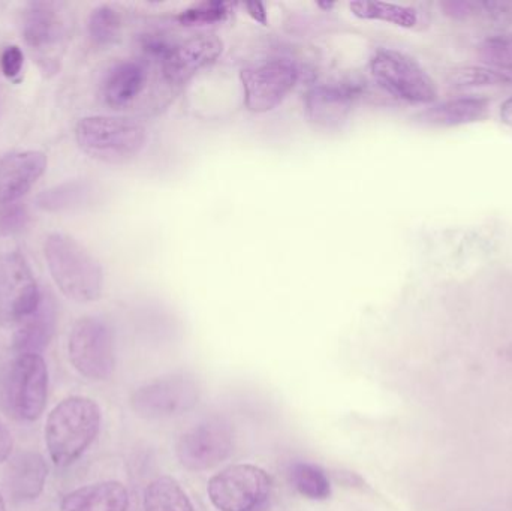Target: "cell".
<instances>
[{
  "label": "cell",
  "instance_id": "obj_30",
  "mask_svg": "<svg viewBox=\"0 0 512 511\" xmlns=\"http://www.w3.org/2000/svg\"><path fill=\"white\" fill-rule=\"evenodd\" d=\"M29 222V212L24 204H0V237H11L21 233Z\"/></svg>",
  "mask_w": 512,
  "mask_h": 511
},
{
  "label": "cell",
  "instance_id": "obj_24",
  "mask_svg": "<svg viewBox=\"0 0 512 511\" xmlns=\"http://www.w3.org/2000/svg\"><path fill=\"white\" fill-rule=\"evenodd\" d=\"M92 194V186L87 182H66L42 192L36 198L39 209L45 212H63L83 206Z\"/></svg>",
  "mask_w": 512,
  "mask_h": 511
},
{
  "label": "cell",
  "instance_id": "obj_32",
  "mask_svg": "<svg viewBox=\"0 0 512 511\" xmlns=\"http://www.w3.org/2000/svg\"><path fill=\"white\" fill-rule=\"evenodd\" d=\"M12 449H14V440L8 426L0 419V464L11 458Z\"/></svg>",
  "mask_w": 512,
  "mask_h": 511
},
{
  "label": "cell",
  "instance_id": "obj_29",
  "mask_svg": "<svg viewBox=\"0 0 512 511\" xmlns=\"http://www.w3.org/2000/svg\"><path fill=\"white\" fill-rule=\"evenodd\" d=\"M478 53L492 68L512 69V33L490 36L480 45Z\"/></svg>",
  "mask_w": 512,
  "mask_h": 511
},
{
  "label": "cell",
  "instance_id": "obj_16",
  "mask_svg": "<svg viewBox=\"0 0 512 511\" xmlns=\"http://www.w3.org/2000/svg\"><path fill=\"white\" fill-rule=\"evenodd\" d=\"M65 20L53 2H29L21 12V35L33 50L44 51L65 35Z\"/></svg>",
  "mask_w": 512,
  "mask_h": 511
},
{
  "label": "cell",
  "instance_id": "obj_9",
  "mask_svg": "<svg viewBox=\"0 0 512 511\" xmlns=\"http://www.w3.org/2000/svg\"><path fill=\"white\" fill-rule=\"evenodd\" d=\"M298 77V66L283 57L243 69L240 78L246 108L256 114L274 110L292 92Z\"/></svg>",
  "mask_w": 512,
  "mask_h": 511
},
{
  "label": "cell",
  "instance_id": "obj_17",
  "mask_svg": "<svg viewBox=\"0 0 512 511\" xmlns=\"http://www.w3.org/2000/svg\"><path fill=\"white\" fill-rule=\"evenodd\" d=\"M57 308L54 299L42 294L38 308L17 324L14 350L17 354H39L48 347L56 332Z\"/></svg>",
  "mask_w": 512,
  "mask_h": 511
},
{
  "label": "cell",
  "instance_id": "obj_14",
  "mask_svg": "<svg viewBox=\"0 0 512 511\" xmlns=\"http://www.w3.org/2000/svg\"><path fill=\"white\" fill-rule=\"evenodd\" d=\"M47 164V156L39 150L3 156L0 159V204L20 200L41 179Z\"/></svg>",
  "mask_w": 512,
  "mask_h": 511
},
{
  "label": "cell",
  "instance_id": "obj_35",
  "mask_svg": "<svg viewBox=\"0 0 512 511\" xmlns=\"http://www.w3.org/2000/svg\"><path fill=\"white\" fill-rule=\"evenodd\" d=\"M0 511H8L6 510L5 498H3L2 494H0Z\"/></svg>",
  "mask_w": 512,
  "mask_h": 511
},
{
  "label": "cell",
  "instance_id": "obj_2",
  "mask_svg": "<svg viewBox=\"0 0 512 511\" xmlns=\"http://www.w3.org/2000/svg\"><path fill=\"white\" fill-rule=\"evenodd\" d=\"M44 254L51 278L68 299L90 303L101 297V264L78 240L62 233L50 234L45 239Z\"/></svg>",
  "mask_w": 512,
  "mask_h": 511
},
{
  "label": "cell",
  "instance_id": "obj_20",
  "mask_svg": "<svg viewBox=\"0 0 512 511\" xmlns=\"http://www.w3.org/2000/svg\"><path fill=\"white\" fill-rule=\"evenodd\" d=\"M489 110V99L465 96V98L450 99V101L429 108L421 114V119L430 125L453 128V126L480 122L487 117Z\"/></svg>",
  "mask_w": 512,
  "mask_h": 511
},
{
  "label": "cell",
  "instance_id": "obj_3",
  "mask_svg": "<svg viewBox=\"0 0 512 511\" xmlns=\"http://www.w3.org/2000/svg\"><path fill=\"white\" fill-rule=\"evenodd\" d=\"M147 138V129L128 117H84L75 128L78 147L90 158L111 165L137 158L146 149Z\"/></svg>",
  "mask_w": 512,
  "mask_h": 511
},
{
  "label": "cell",
  "instance_id": "obj_27",
  "mask_svg": "<svg viewBox=\"0 0 512 511\" xmlns=\"http://www.w3.org/2000/svg\"><path fill=\"white\" fill-rule=\"evenodd\" d=\"M120 27L122 20L119 12L110 5H99L93 9L87 21L90 39L101 47L116 42L120 35Z\"/></svg>",
  "mask_w": 512,
  "mask_h": 511
},
{
  "label": "cell",
  "instance_id": "obj_1",
  "mask_svg": "<svg viewBox=\"0 0 512 511\" xmlns=\"http://www.w3.org/2000/svg\"><path fill=\"white\" fill-rule=\"evenodd\" d=\"M99 405L86 396H69L48 414L45 423V446L51 462L66 468L90 449L101 431Z\"/></svg>",
  "mask_w": 512,
  "mask_h": 511
},
{
  "label": "cell",
  "instance_id": "obj_12",
  "mask_svg": "<svg viewBox=\"0 0 512 511\" xmlns=\"http://www.w3.org/2000/svg\"><path fill=\"white\" fill-rule=\"evenodd\" d=\"M224 51V42L216 35H200L182 44H174L161 62L162 75L170 86L189 83L198 72L213 65Z\"/></svg>",
  "mask_w": 512,
  "mask_h": 511
},
{
  "label": "cell",
  "instance_id": "obj_13",
  "mask_svg": "<svg viewBox=\"0 0 512 511\" xmlns=\"http://www.w3.org/2000/svg\"><path fill=\"white\" fill-rule=\"evenodd\" d=\"M360 95L361 87L354 83L319 84L307 92V117L327 131L342 128Z\"/></svg>",
  "mask_w": 512,
  "mask_h": 511
},
{
  "label": "cell",
  "instance_id": "obj_36",
  "mask_svg": "<svg viewBox=\"0 0 512 511\" xmlns=\"http://www.w3.org/2000/svg\"><path fill=\"white\" fill-rule=\"evenodd\" d=\"M318 6H321V8L324 9H330L333 8L334 3H318Z\"/></svg>",
  "mask_w": 512,
  "mask_h": 511
},
{
  "label": "cell",
  "instance_id": "obj_18",
  "mask_svg": "<svg viewBox=\"0 0 512 511\" xmlns=\"http://www.w3.org/2000/svg\"><path fill=\"white\" fill-rule=\"evenodd\" d=\"M128 507V489L114 480L81 486L60 503V511H128Z\"/></svg>",
  "mask_w": 512,
  "mask_h": 511
},
{
  "label": "cell",
  "instance_id": "obj_31",
  "mask_svg": "<svg viewBox=\"0 0 512 511\" xmlns=\"http://www.w3.org/2000/svg\"><path fill=\"white\" fill-rule=\"evenodd\" d=\"M23 62V51L17 45H9L0 54V69H2L3 75L9 78V80L20 75Z\"/></svg>",
  "mask_w": 512,
  "mask_h": 511
},
{
  "label": "cell",
  "instance_id": "obj_33",
  "mask_svg": "<svg viewBox=\"0 0 512 511\" xmlns=\"http://www.w3.org/2000/svg\"><path fill=\"white\" fill-rule=\"evenodd\" d=\"M246 9H248L249 15H251L252 18H254L255 21H258V23L261 24H267L268 18H267V9H265V6L262 5V3L259 2H251L246 3Z\"/></svg>",
  "mask_w": 512,
  "mask_h": 511
},
{
  "label": "cell",
  "instance_id": "obj_8",
  "mask_svg": "<svg viewBox=\"0 0 512 511\" xmlns=\"http://www.w3.org/2000/svg\"><path fill=\"white\" fill-rule=\"evenodd\" d=\"M271 479L251 464L231 465L210 479L207 492L219 511H254L267 501Z\"/></svg>",
  "mask_w": 512,
  "mask_h": 511
},
{
  "label": "cell",
  "instance_id": "obj_34",
  "mask_svg": "<svg viewBox=\"0 0 512 511\" xmlns=\"http://www.w3.org/2000/svg\"><path fill=\"white\" fill-rule=\"evenodd\" d=\"M501 120L504 125L512 128V96L505 99L504 104L501 105Z\"/></svg>",
  "mask_w": 512,
  "mask_h": 511
},
{
  "label": "cell",
  "instance_id": "obj_4",
  "mask_svg": "<svg viewBox=\"0 0 512 511\" xmlns=\"http://www.w3.org/2000/svg\"><path fill=\"white\" fill-rule=\"evenodd\" d=\"M48 399V369L39 354H17L0 377V408L18 422H35Z\"/></svg>",
  "mask_w": 512,
  "mask_h": 511
},
{
  "label": "cell",
  "instance_id": "obj_6",
  "mask_svg": "<svg viewBox=\"0 0 512 511\" xmlns=\"http://www.w3.org/2000/svg\"><path fill=\"white\" fill-rule=\"evenodd\" d=\"M370 71L382 89L402 101L430 104L438 98L433 78L417 60L402 51L391 48L375 51L370 59Z\"/></svg>",
  "mask_w": 512,
  "mask_h": 511
},
{
  "label": "cell",
  "instance_id": "obj_10",
  "mask_svg": "<svg viewBox=\"0 0 512 511\" xmlns=\"http://www.w3.org/2000/svg\"><path fill=\"white\" fill-rule=\"evenodd\" d=\"M234 449L233 431L221 419H207L192 426L177 441L176 455L189 471H207L230 458Z\"/></svg>",
  "mask_w": 512,
  "mask_h": 511
},
{
  "label": "cell",
  "instance_id": "obj_23",
  "mask_svg": "<svg viewBox=\"0 0 512 511\" xmlns=\"http://www.w3.org/2000/svg\"><path fill=\"white\" fill-rule=\"evenodd\" d=\"M349 6H351L352 14L361 20L384 21V23L396 24L405 29H411L418 23L417 11L414 8L397 5V3L357 0Z\"/></svg>",
  "mask_w": 512,
  "mask_h": 511
},
{
  "label": "cell",
  "instance_id": "obj_28",
  "mask_svg": "<svg viewBox=\"0 0 512 511\" xmlns=\"http://www.w3.org/2000/svg\"><path fill=\"white\" fill-rule=\"evenodd\" d=\"M231 14V5L219 0L195 3L191 8L180 12L179 23L185 27L209 26V24L222 23Z\"/></svg>",
  "mask_w": 512,
  "mask_h": 511
},
{
  "label": "cell",
  "instance_id": "obj_7",
  "mask_svg": "<svg viewBox=\"0 0 512 511\" xmlns=\"http://www.w3.org/2000/svg\"><path fill=\"white\" fill-rule=\"evenodd\" d=\"M72 366L87 380L107 381L116 369V347L110 326L98 317H83L72 327L68 341Z\"/></svg>",
  "mask_w": 512,
  "mask_h": 511
},
{
  "label": "cell",
  "instance_id": "obj_5",
  "mask_svg": "<svg viewBox=\"0 0 512 511\" xmlns=\"http://www.w3.org/2000/svg\"><path fill=\"white\" fill-rule=\"evenodd\" d=\"M200 395L194 375L174 372L138 387L132 393L131 408L141 419H173L194 410Z\"/></svg>",
  "mask_w": 512,
  "mask_h": 511
},
{
  "label": "cell",
  "instance_id": "obj_15",
  "mask_svg": "<svg viewBox=\"0 0 512 511\" xmlns=\"http://www.w3.org/2000/svg\"><path fill=\"white\" fill-rule=\"evenodd\" d=\"M47 477V462L39 453H18L5 470L6 492L15 503H32L44 492Z\"/></svg>",
  "mask_w": 512,
  "mask_h": 511
},
{
  "label": "cell",
  "instance_id": "obj_21",
  "mask_svg": "<svg viewBox=\"0 0 512 511\" xmlns=\"http://www.w3.org/2000/svg\"><path fill=\"white\" fill-rule=\"evenodd\" d=\"M144 511H197L188 494L173 477L162 476L147 485Z\"/></svg>",
  "mask_w": 512,
  "mask_h": 511
},
{
  "label": "cell",
  "instance_id": "obj_22",
  "mask_svg": "<svg viewBox=\"0 0 512 511\" xmlns=\"http://www.w3.org/2000/svg\"><path fill=\"white\" fill-rule=\"evenodd\" d=\"M442 8L456 20L483 17L504 21L512 18V0H448L442 3Z\"/></svg>",
  "mask_w": 512,
  "mask_h": 511
},
{
  "label": "cell",
  "instance_id": "obj_19",
  "mask_svg": "<svg viewBox=\"0 0 512 511\" xmlns=\"http://www.w3.org/2000/svg\"><path fill=\"white\" fill-rule=\"evenodd\" d=\"M147 72L138 62H120L108 71L102 96L110 107H123L134 101L146 86Z\"/></svg>",
  "mask_w": 512,
  "mask_h": 511
},
{
  "label": "cell",
  "instance_id": "obj_11",
  "mask_svg": "<svg viewBox=\"0 0 512 511\" xmlns=\"http://www.w3.org/2000/svg\"><path fill=\"white\" fill-rule=\"evenodd\" d=\"M42 293L23 255L0 258V321L18 324L41 302Z\"/></svg>",
  "mask_w": 512,
  "mask_h": 511
},
{
  "label": "cell",
  "instance_id": "obj_25",
  "mask_svg": "<svg viewBox=\"0 0 512 511\" xmlns=\"http://www.w3.org/2000/svg\"><path fill=\"white\" fill-rule=\"evenodd\" d=\"M294 488L310 500H327L331 494L330 482L324 471L316 465L298 462L289 470Z\"/></svg>",
  "mask_w": 512,
  "mask_h": 511
},
{
  "label": "cell",
  "instance_id": "obj_26",
  "mask_svg": "<svg viewBox=\"0 0 512 511\" xmlns=\"http://www.w3.org/2000/svg\"><path fill=\"white\" fill-rule=\"evenodd\" d=\"M456 87L512 86V69L492 66H465L451 74Z\"/></svg>",
  "mask_w": 512,
  "mask_h": 511
}]
</instances>
